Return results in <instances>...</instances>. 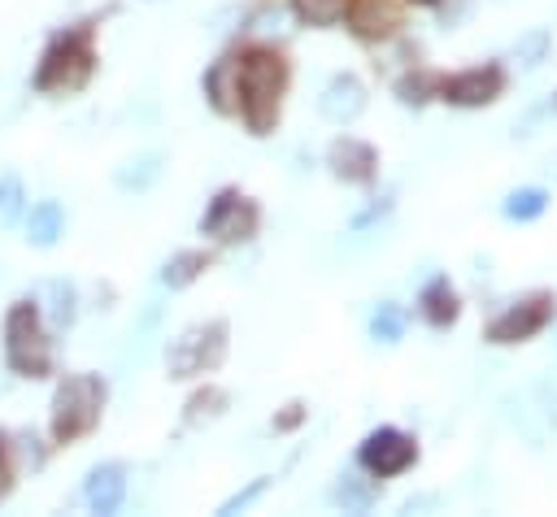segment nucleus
Here are the masks:
<instances>
[{
    "label": "nucleus",
    "mask_w": 557,
    "mask_h": 517,
    "mask_svg": "<svg viewBox=\"0 0 557 517\" xmlns=\"http://www.w3.org/2000/svg\"><path fill=\"white\" fill-rule=\"evenodd\" d=\"M396 91H400V100H405V104L422 109V104L435 96V78H426V74H409V78H400V83H396Z\"/></svg>",
    "instance_id": "25"
},
{
    "label": "nucleus",
    "mask_w": 557,
    "mask_h": 517,
    "mask_svg": "<svg viewBox=\"0 0 557 517\" xmlns=\"http://www.w3.org/2000/svg\"><path fill=\"white\" fill-rule=\"evenodd\" d=\"M387 213H392V196H387L383 204H374V209H366V213H361V217H357L352 226H357V230H366L370 222H379V217H387Z\"/></svg>",
    "instance_id": "30"
},
{
    "label": "nucleus",
    "mask_w": 557,
    "mask_h": 517,
    "mask_svg": "<svg viewBox=\"0 0 557 517\" xmlns=\"http://www.w3.org/2000/svg\"><path fill=\"white\" fill-rule=\"evenodd\" d=\"M335 9H339L335 0H300V13H305V17H313V22H331V17H335Z\"/></svg>",
    "instance_id": "28"
},
{
    "label": "nucleus",
    "mask_w": 557,
    "mask_h": 517,
    "mask_svg": "<svg viewBox=\"0 0 557 517\" xmlns=\"http://www.w3.org/2000/svg\"><path fill=\"white\" fill-rule=\"evenodd\" d=\"M231 83H235V61H231V56H222V61L205 74V91L213 96V104H218L222 113H226V109H235V100H231V96H235V87H231Z\"/></svg>",
    "instance_id": "21"
},
{
    "label": "nucleus",
    "mask_w": 557,
    "mask_h": 517,
    "mask_svg": "<svg viewBox=\"0 0 557 517\" xmlns=\"http://www.w3.org/2000/svg\"><path fill=\"white\" fill-rule=\"evenodd\" d=\"M22 213V178L0 174V222H13Z\"/></svg>",
    "instance_id": "27"
},
{
    "label": "nucleus",
    "mask_w": 557,
    "mask_h": 517,
    "mask_svg": "<svg viewBox=\"0 0 557 517\" xmlns=\"http://www.w3.org/2000/svg\"><path fill=\"white\" fill-rule=\"evenodd\" d=\"M318 113H322L326 122H335V126L357 122V117L366 113V87H361V78L335 74V78L322 87V96H318Z\"/></svg>",
    "instance_id": "10"
},
{
    "label": "nucleus",
    "mask_w": 557,
    "mask_h": 517,
    "mask_svg": "<svg viewBox=\"0 0 557 517\" xmlns=\"http://www.w3.org/2000/svg\"><path fill=\"white\" fill-rule=\"evenodd\" d=\"M222 404H226V391L205 387L200 395H191V400H187V421H191V426H200V421L218 417V413H222Z\"/></svg>",
    "instance_id": "24"
},
{
    "label": "nucleus",
    "mask_w": 557,
    "mask_h": 517,
    "mask_svg": "<svg viewBox=\"0 0 557 517\" xmlns=\"http://www.w3.org/2000/svg\"><path fill=\"white\" fill-rule=\"evenodd\" d=\"M61 226H65L61 204H57V200H39V204L30 209V217H26V239H30L35 248H48V243H57Z\"/></svg>",
    "instance_id": "15"
},
{
    "label": "nucleus",
    "mask_w": 557,
    "mask_h": 517,
    "mask_svg": "<svg viewBox=\"0 0 557 517\" xmlns=\"http://www.w3.org/2000/svg\"><path fill=\"white\" fill-rule=\"evenodd\" d=\"M83 500L91 513H117L126 500V469L122 465H96L83 482Z\"/></svg>",
    "instance_id": "13"
},
{
    "label": "nucleus",
    "mask_w": 557,
    "mask_h": 517,
    "mask_svg": "<svg viewBox=\"0 0 557 517\" xmlns=\"http://www.w3.org/2000/svg\"><path fill=\"white\" fill-rule=\"evenodd\" d=\"M500 213L509 222H535L548 213V191L544 187H513L505 200H500Z\"/></svg>",
    "instance_id": "16"
},
{
    "label": "nucleus",
    "mask_w": 557,
    "mask_h": 517,
    "mask_svg": "<svg viewBox=\"0 0 557 517\" xmlns=\"http://www.w3.org/2000/svg\"><path fill=\"white\" fill-rule=\"evenodd\" d=\"M91 70V52L83 43V35H65L48 56H44V70H39V87H78Z\"/></svg>",
    "instance_id": "9"
},
{
    "label": "nucleus",
    "mask_w": 557,
    "mask_h": 517,
    "mask_svg": "<svg viewBox=\"0 0 557 517\" xmlns=\"http://www.w3.org/2000/svg\"><path fill=\"white\" fill-rule=\"evenodd\" d=\"M9 491V469H4V461H0V495Z\"/></svg>",
    "instance_id": "31"
},
{
    "label": "nucleus",
    "mask_w": 557,
    "mask_h": 517,
    "mask_svg": "<svg viewBox=\"0 0 557 517\" xmlns=\"http://www.w3.org/2000/svg\"><path fill=\"white\" fill-rule=\"evenodd\" d=\"M305 421V404H287V413L274 417V430H296Z\"/></svg>",
    "instance_id": "29"
},
{
    "label": "nucleus",
    "mask_w": 557,
    "mask_h": 517,
    "mask_svg": "<svg viewBox=\"0 0 557 517\" xmlns=\"http://www.w3.org/2000/svg\"><path fill=\"white\" fill-rule=\"evenodd\" d=\"M48 295H52V308H48L52 321H57V326H70V321H74V287L57 278V282H48Z\"/></svg>",
    "instance_id": "26"
},
{
    "label": "nucleus",
    "mask_w": 557,
    "mask_h": 517,
    "mask_svg": "<svg viewBox=\"0 0 557 517\" xmlns=\"http://www.w3.org/2000/svg\"><path fill=\"white\" fill-rule=\"evenodd\" d=\"M205 269H209V256H205V252H196V248H187V252H174V256L161 265V282L178 291V287L196 282Z\"/></svg>",
    "instance_id": "17"
},
{
    "label": "nucleus",
    "mask_w": 557,
    "mask_h": 517,
    "mask_svg": "<svg viewBox=\"0 0 557 517\" xmlns=\"http://www.w3.org/2000/svg\"><path fill=\"white\" fill-rule=\"evenodd\" d=\"M435 96L444 104H453V109H483V104L505 96V65L487 61V65H470V70L444 74V78H435Z\"/></svg>",
    "instance_id": "4"
},
{
    "label": "nucleus",
    "mask_w": 557,
    "mask_h": 517,
    "mask_svg": "<svg viewBox=\"0 0 557 517\" xmlns=\"http://www.w3.org/2000/svg\"><path fill=\"white\" fill-rule=\"evenodd\" d=\"M4 352H9V365L26 378H39L48 369V339L39 330V317L30 304H13L9 308V321H4Z\"/></svg>",
    "instance_id": "5"
},
{
    "label": "nucleus",
    "mask_w": 557,
    "mask_h": 517,
    "mask_svg": "<svg viewBox=\"0 0 557 517\" xmlns=\"http://www.w3.org/2000/svg\"><path fill=\"white\" fill-rule=\"evenodd\" d=\"M226 356V321H209V326H191L187 335H178L170 343V378H191V374H205L213 369L218 361Z\"/></svg>",
    "instance_id": "6"
},
{
    "label": "nucleus",
    "mask_w": 557,
    "mask_h": 517,
    "mask_svg": "<svg viewBox=\"0 0 557 517\" xmlns=\"http://www.w3.org/2000/svg\"><path fill=\"white\" fill-rule=\"evenodd\" d=\"M548 48H553V35H548V26H531L518 43H513V61H522L527 70H535L544 56H548Z\"/></svg>",
    "instance_id": "22"
},
{
    "label": "nucleus",
    "mask_w": 557,
    "mask_h": 517,
    "mask_svg": "<svg viewBox=\"0 0 557 517\" xmlns=\"http://www.w3.org/2000/svg\"><path fill=\"white\" fill-rule=\"evenodd\" d=\"M357 465L366 474H374V478H396V474L418 465V443H413V434H405L396 426H379V430H370L361 439Z\"/></svg>",
    "instance_id": "7"
},
{
    "label": "nucleus",
    "mask_w": 557,
    "mask_h": 517,
    "mask_svg": "<svg viewBox=\"0 0 557 517\" xmlns=\"http://www.w3.org/2000/svg\"><path fill=\"white\" fill-rule=\"evenodd\" d=\"M287 87V65L270 48H252L244 61H235V109L252 126V135H265L278 122V100Z\"/></svg>",
    "instance_id": "1"
},
{
    "label": "nucleus",
    "mask_w": 557,
    "mask_h": 517,
    "mask_svg": "<svg viewBox=\"0 0 557 517\" xmlns=\"http://www.w3.org/2000/svg\"><path fill=\"white\" fill-rule=\"evenodd\" d=\"M257 222H261L257 204H252L248 196H239L235 187H226V191H218V196H213V204L205 209L200 230H205V235H213L218 243H239V239H252Z\"/></svg>",
    "instance_id": "8"
},
{
    "label": "nucleus",
    "mask_w": 557,
    "mask_h": 517,
    "mask_svg": "<svg viewBox=\"0 0 557 517\" xmlns=\"http://www.w3.org/2000/svg\"><path fill=\"white\" fill-rule=\"evenodd\" d=\"M157 178H161V152H139V156L122 161L117 174H113V182L122 191H148Z\"/></svg>",
    "instance_id": "14"
},
{
    "label": "nucleus",
    "mask_w": 557,
    "mask_h": 517,
    "mask_svg": "<svg viewBox=\"0 0 557 517\" xmlns=\"http://www.w3.org/2000/svg\"><path fill=\"white\" fill-rule=\"evenodd\" d=\"M374 487H366L357 474H339V482L331 487V504H339L344 513H366L374 504Z\"/></svg>",
    "instance_id": "19"
},
{
    "label": "nucleus",
    "mask_w": 557,
    "mask_h": 517,
    "mask_svg": "<svg viewBox=\"0 0 557 517\" xmlns=\"http://www.w3.org/2000/svg\"><path fill=\"white\" fill-rule=\"evenodd\" d=\"M352 26L361 30V35H383V30H392L396 26V9L387 4V0H352Z\"/></svg>",
    "instance_id": "18"
},
{
    "label": "nucleus",
    "mask_w": 557,
    "mask_h": 517,
    "mask_svg": "<svg viewBox=\"0 0 557 517\" xmlns=\"http://www.w3.org/2000/svg\"><path fill=\"white\" fill-rule=\"evenodd\" d=\"M553 317H557V295H553V291H527L522 300H513L509 308H500V313L487 321L483 339L496 343V348H513V343L535 339Z\"/></svg>",
    "instance_id": "3"
},
{
    "label": "nucleus",
    "mask_w": 557,
    "mask_h": 517,
    "mask_svg": "<svg viewBox=\"0 0 557 517\" xmlns=\"http://www.w3.org/2000/svg\"><path fill=\"white\" fill-rule=\"evenodd\" d=\"M418 317H422L431 330L457 326V317H461V295H457V287L448 282V274H431V278L422 282V291H418Z\"/></svg>",
    "instance_id": "11"
},
{
    "label": "nucleus",
    "mask_w": 557,
    "mask_h": 517,
    "mask_svg": "<svg viewBox=\"0 0 557 517\" xmlns=\"http://www.w3.org/2000/svg\"><path fill=\"white\" fill-rule=\"evenodd\" d=\"M265 491H270V474H257L248 487H239L235 495H226V500L218 504V513H222V517H231V513H244V508H252V504H257Z\"/></svg>",
    "instance_id": "23"
},
{
    "label": "nucleus",
    "mask_w": 557,
    "mask_h": 517,
    "mask_svg": "<svg viewBox=\"0 0 557 517\" xmlns=\"http://www.w3.org/2000/svg\"><path fill=\"white\" fill-rule=\"evenodd\" d=\"M326 165H331V174L344 178V182H374V174H379V152H374L370 143L352 139V135H344V139L331 143Z\"/></svg>",
    "instance_id": "12"
},
{
    "label": "nucleus",
    "mask_w": 557,
    "mask_h": 517,
    "mask_svg": "<svg viewBox=\"0 0 557 517\" xmlns=\"http://www.w3.org/2000/svg\"><path fill=\"white\" fill-rule=\"evenodd\" d=\"M104 404V382L96 374H74L57 387L52 395V434L57 439H78L96 426Z\"/></svg>",
    "instance_id": "2"
},
{
    "label": "nucleus",
    "mask_w": 557,
    "mask_h": 517,
    "mask_svg": "<svg viewBox=\"0 0 557 517\" xmlns=\"http://www.w3.org/2000/svg\"><path fill=\"white\" fill-rule=\"evenodd\" d=\"M370 339L374 343H400L405 339V308L392 304V300H383L374 308V317H370Z\"/></svg>",
    "instance_id": "20"
},
{
    "label": "nucleus",
    "mask_w": 557,
    "mask_h": 517,
    "mask_svg": "<svg viewBox=\"0 0 557 517\" xmlns=\"http://www.w3.org/2000/svg\"><path fill=\"white\" fill-rule=\"evenodd\" d=\"M413 4H435V0H413Z\"/></svg>",
    "instance_id": "32"
}]
</instances>
